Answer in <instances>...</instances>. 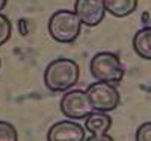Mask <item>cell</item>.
<instances>
[{"label": "cell", "mask_w": 151, "mask_h": 141, "mask_svg": "<svg viewBox=\"0 0 151 141\" xmlns=\"http://www.w3.org/2000/svg\"><path fill=\"white\" fill-rule=\"evenodd\" d=\"M80 78V67L74 59L58 58L45 67L44 84L52 93H67L77 84Z\"/></svg>", "instance_id": "1"}, {"label": "cell", "mask_w": 151, "mask_h": 141, "mask_svg": "<svg viewBox=\"0 0 151 141\" xmlns=\"http://www.w3.org/2000/svg\"><path fill=\"white\" fill-rule=\"evenodd\" d=\"M82 21L71 9H59L48 18V33L55 41L70 44L77 40L82 31Z\"/></svg>", "instance_id": "2"}, {"label": "cell", "mask_w": 151, "mask_h": 141, "mask_svg": "<svg viewBox=\"0 0 151 141\" xmlns=\"http://www.w3.org/2000/svg\"><path fill=\"white\" fill-rule=\"evenodd\" d=\"M91 74L95 81L118 85L124 78V65L119 56L113 52H98L92 56L89 64Z\"/></svg>", "instance_id": "3"}, {"label": "cell", "mask_w": 151, "mask_h": 141, "mask_svg": "<svg viewBox=\"0 0 151 141\" xmlns=\"http://www.w3.org/2000/svg\"><path fill=\"white\" fill-rule=\"evenodd\" d=\"M86 94L89 97L94 111L110 112L116 109L121 103V94L116 85H112L109 82H100V81L92 82L86 88Z\"/></svg>", "instance_id": "4"}, {"label": "cell", "mask_w": 151, "mask_h": 141, "mask_svg": "<svg viewBox=\"0 0 151 141\" xmlns=\"http://www.w3.org/2000/svg\"><path fill=\"white\" fill-rule=\"evenodd\" d=\"M60 112L68 120H85L88 115L94 112L86 91L83 89H70L60 97L59 103Z\"/></svg>", "instance_id": "5"}, {"label": "cell", "mask_w": 151, "mask_h": 141, "mask_svg": "<svg viewBox=\"0 0 151 141\" xmlns=\"http://www.w3.org/2000/svg\"><path fill=\"white\" fill-rule=\"evenodd\" d=\"M82 24L88 28L98 26L106 15L104 0H76L74 9Z\"/></svg>", "instance_id": "6"}, {"label": "cell", "mask_w": 151, "mask_h": 141, "mask_svg": "<svg viewBox=\"0 0 151 141\" xmlns=\"http://www.w3.org/2000/svg\"><path fill=\"white\" fill-rule=\"evenodd\" d=\"M86 129L74 120H60L52 124L47 132V141H85Z\"/></svg>", "instance_id": "7"}, {"label": "cell", "mask_w": 151, "mask_h": 141, "mask_svg": "<svg viewBox=\"0 0 151 141\" xmlns=\"http://www.w3.org/2000/svg\"><path fill=\"white\" fill-rule=\"evenodd\" d=\"M112 127V117L109 112L94 111L85 118V129L91 135H104Z\"/></svg>", "instance_id": "8"}, {"label": "cell", "mask_w": 151, "mask_h": 141, "mask_svg": "<svg viewBox=\"0 0 151 141\" xmlns=\"http://www.w3.org/2000/svg\"><path fill=\"white\" fill-rule=\"evenodd\" d=\"M133 50L134 53L142 58L151 61V28H142L133 36Z\"/></svg>", "instance_id": "9"}, {"label": "cell", "mask_w": 151, "mask_h": 141, "mask_svg": "<svg viewBox=\"0 0 151 141\" xmlns=\"http://www.w3.org/2000/svg\"><path fill=\"white\" fill-rule=\"evenodd\" d=\"M106 12L116 18L129 17L130 14L136 11L137 0H104Z\"/></svg>", "instance_id": "10"}, {"label": "cell", "mask_w": 151, "mask_h": 141, "mask_svg": "<svg viewBox=\"0 0 151 141\" xmlns=\"http://www.w3.org/2000/svg\"><path fill=\"white\" fill-rule=\"evenodd\" d=\"M0 141H18V132L12 123L0 120Z\"/></svg>", "instance_id": "11"}, {"label": "cell", "mask_w": 151, "mask_h": 141, "mask_svg": "<svg viewBox=\"0 0 151 141\" xmlns=\"http://www.w3.org/2000/svg\"><path fill=\"white\" fill-rule=\"evenodd\" d=\"M11 35H12V23L5 14L0 12V46L8 43Z\"/></svg>", "instance_id": "12"}, {"label": "cell", "mask_w": 151, "mask_h": 141, "mask_svg": "<svg viewBox=\"0 0 151 141\" xmlns=\"http://www.w3.org/2000/svg\"><path fill=\"white\" fill-rule=\"evenodd\" d=\"M134 141H151V121H145L137 127Z\"/></svg>", "instance_id": "13"}, {"label": "cell", "mask_w": 151, "mask_h": 141, "mask_svg": "<svg viewBox=\"0 0 151 141\" xmlns=\"http://www.w3.org/2000/svg\"><path fill=\"white\" fill-rule=\"evenodd\" d=\"M85 141H113V138L109 134H104V135H89V137H86Z\"/></svg>", "instance_id": "14"}, {"label": "cell", "mask_w": 151, "mask_h": 141, "mask_svg": "<svg viewBox=\"0 0 151 141\" xmlns=\"http://www.w3.org/2000/svg\"><path fill=\"white\" fill-rule=\"evenodd\" d=\"M6 3H8V0H0V12H2V9L6 6Z\"/></svg>", "instance_id": "15"}, {"label": "cell", "mask_w": 151, "mask_h": 141, "mask_svg": "<svg viewBox=\"0 0 151 141\" xmlns=\"http://www.w3.org/2000/svg\"><path fill=\"white\" fill-rule=\"evenodd\" d=\"M0 67H2V59H0Z\"/></svg>", "instance_id": "16"}]
</instances>
